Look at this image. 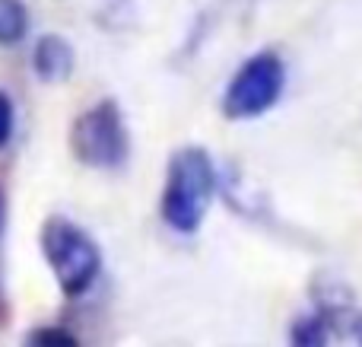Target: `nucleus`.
I'll return each instance as SVG.
<instances>
[{"label":"nucleus","instance_id":"obj_5","mask_svg":"<svg viewBox=\"0 0 362 347\" xmlns=\"http://www.w3.org/2000/svg\"><path fill=\"white\" fill-rule=\"evenodd\" d=\"M76 67V55H74V45L67 42L64 35H42L32 48V70L42 83H64L70 80Z\"/></svg>","mask_w":362,"mask_h":347},{"label":"nucleus","instance_id":"obj_9","mask_svg":"<svg viewBox=\"0 0 362 347\" xmlns=\"http://www.w3.org/2000/svg\"><path fill=\"white\" fill-rule=\"evenodd\" d=\"M13 127H16V108H13V99L6 89H0V150L10 144Z\"/></svg>","mask_w":362,"mask_h":347},{"label":"nucleus","instance_id":"obj_2","mask_svg":"<svg viewBox=\"0 0 362 347\" xmlns=\"http://www.w3.org/2000/svg\"><path fill=\"white\" fill-rule=\"evenodd\" d=\"M42 255L67 300L86 297L102 274V249L70 217H48L42 227Z\"/></svg>","mask_w":362,"mask_h":347},{"label":"nucleus","instance_id":"obj_8","mask_svg":"<svg viewBox=\"0 0 362 347\" xmlns=\"http://www.w3.org/2000/svg\"><path fill=\"white\" fill-rule=\"evenodd\" d=\"M25 344L32 347H76L80 338L67 329V325H38L25 335Z\"/></svg>","mask_w":362,"mask_h":347},{"label":"nucleus","instance_id":"obj_4","mask_svg":"<svg viewBox=\"0 0 362 347\" xmlns=\"http://www.w3.org/2000/svg\"><path fill=\"white\" fill-rule=\"evenodd\" d=\"M286 89V61L280 51L264 48L248 55L235 67L223 89V118L226 121H251L267 115Z\"/></svg>","mask_w":362,"mask_h":347},{"label":"nucleus","instance_id":"obj_1","mask_svg":"<svg viewBox=\"0 0 362 347\" xmlns=\"http://www.w3.org/2000/svg\"><path fill=\"white\" fill-rule=\"evenodd\" d=\"M219 191V169L204 147H178L165 166L159 217L172 233L194 236Z\"/></svg>","mask_w":362,"mask_h":347},{"label":"nucleus","instance_id":"obj_3","mask_svg":"<svg viewBox=\"0 0 362 347\" xmlns=\"http://www.w3.org/2000/svg\"><path fill=\"white\" fill-rule=\"evenodd\" d=\"M70 150L76 163L89 169H124L131 159V131L118 102L99 99L95 106L83 108L70 127Z\"/></svg>","mask_w":362,"mask_h":347},{"label":"nucleus","instance_id":"obj_6","mask_svg":"<svg viewBox=\"0 0 362 347\" xmlns=\"http://www.w3.org/2000/svg\"><path fill=\"white\" fill-rule=\"evenodd\" d=\"M334 335H331V325H327V316L312 306L308 312L296 316L289 322V344L296 347H318V344H331Z\"/></svg>","mask_w":362,"mask_h":347},{"label":"nucleus","instance_id":"obj_7","mask_svg":"<svg viewBox=\"0 0 362 347\" xmlns=\"http://www.w3.org/2000/svg\"><path fill=\"white\" fill-rule=\"evenodd\" d=\"M29 35V6L23 0H0V48H13Z\"/></svg>","mask_w":362,"mask_h":347},{"label":"nucleus","instance_id":"obj_10","mask_svg":"<svg viewBox=\"0 0 362 347\" xmlns=\"http://www.w3.org/2000/svg\"><path fill=\"white\" fill-rule=\"evenodd\" d=\"M4 223H6V198L4 188H0V242H4Z\"/></svg>","mask_w":362,"mask_h":347}]
</instances>
